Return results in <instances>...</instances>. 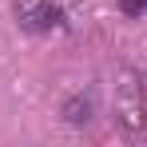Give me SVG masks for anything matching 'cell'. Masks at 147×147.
Instances as JSON below:
<instances>
[{"label":"cell","mask_w":147,"mask_h":147,"mask_svg":"<svg viewBox=\"0 0 147 147\" xmlns=\"http://www.w3.org/2000/svg\"><path fill=\"white\" fill-rule=\"evenodd\" d=\"M115 119L127 127V131H143V92H139V80L135 76H123V84L115 88Z\"/></svg>","instance_id":"7a4b0ae2"},{"label":"cell","mask_w":147,"mask_h":147,"mask_svg":"<svg viewBox=\"0 0 147 147\" xmlns=\"http://www.w3.org/2000/svg\"><path fill=\"white\" fill-rule=\"evenodd\" d=\"M12 16L32 36H48V32H64L68 28V16H64V8L56 0H16Z\"/></svg>","instance_id":"6da1fadb"},{"label":"cell","mask_w":147,"mask_h":147,"mask_svg":"<svg viewBox=\"0 0 147 147\" xmlns=\"http://www.w3.org/2000/svg\"><path fill=\"white\" fill-rule=\"evenodd\" d=\"M143 8H147V0H119V12H123V16H131V20H139Z\"/></svg>","instance_id":"277c9868"},{"label":"cell","mask_w":147,"mask_h":147,"mask_svg":"<svg viewBox=\"0 0 147 147\" xmlns=\"http://www.w3.org/2000/svg\"><path fill=\"white\" fill-rule=\"evenodd\" d=\"M60 115H64V123H72V127H88L92 115H96V103H92V96H72V99H64Z\"/></svg>","instance_id":"3957f363"}]
</instances>
